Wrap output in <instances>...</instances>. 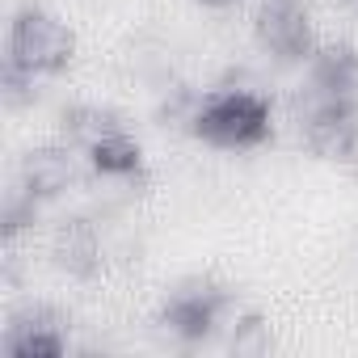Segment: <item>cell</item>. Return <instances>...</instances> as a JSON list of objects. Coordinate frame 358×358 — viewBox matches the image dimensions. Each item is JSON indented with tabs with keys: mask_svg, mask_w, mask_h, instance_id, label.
I'll use <instances>...</instances> for the list:
<instances>
[{
	"mask_svg": "<svg viewBox=\"0 0 358 358\" xmlns=\"http://www.w3.org/2000/svg\"><path fill=\"white\" fill-rule=\"evenodd\" d=\"M308 85L324 93H358V51L350 43H324L308 59Z\"/></svg>",
	"mask_w": 358,
	"mask_h": 358,
	"instance_id": "obj_10",
	"label": "cell"
},
{
	"mask_svg": "<svg viewBox=\"0 0 358 358\" xmlns=\"http://www.w3.org/2000/svg\"><path fill=\"white\" fill-rule=\"evenodd\" d=\"M72 182H76V156H72V143H47V148H30V152L22 156L17 186H22L26 194H34L38 203L59 199Z\"/></svg>",
	"mask_w": 358,
	"mask_h": 358,
	"instance_id": "obj_7",
	"label": "cell"
},
{
	"mask_svg": "<svg viewBox=\"0 0 358 358\" xmlns=\"http://www.w3.org/2000/svg\"><path fill=\"white\" fill-rule=\"evenodd\" d=\"M199 5H207V9H232V5H241V0H199Z\"/></svg>",
	"mask_w": 358,
	"mask_h": 358,
	"instance_id": "obj_13",
	"label": "cell"
},
{
	"mask_svg": "<svg viewBox=\"0 0 358 358\" xmlns=\"http://www.w3.org/2000/svg\"><path fill=\"white\" fill-rule=\"evenodd\" d=\"M0 350L9 358H59L68 354V316L47 303H30L9 320Z\"/></svg>",
	"mask_w": 358,
	"mask_h": 358,
	"instance_id": "obj_6",
	"label": "cell"
},
{
	"mask_svg": "<svg viewBox=\"0 0 358 358\" xmlns=\"http://www.w3.org/2000/svg\"><path fill=\"white\" fill-rule=\"evenodd\" d=\"M228 345H232V354L257 358V354L270 350V324H266L257 312H236V316L228 320Z\"/></svg>",
	"mask_w": 358,
	"mask_h": 358,
	"instance_id": "obj_12",
	"label": "cell"
},
{
	"mask_svg": "<svg viewBox=\"0 0 358 358\" xmlns=\"http://www.w3.org/2000/svg\"><path fill=\"white\" fill-rule=\"evenodd\" d=\"M72 55H76V34L43 5H26L9 22V38H5V72H0L5 101L9 106L30 101L34 85L59 76L72 64Z\"/></svg>",
	"mask_w": 358,
	"mask_h": 358,
	"instance_id": "obj_1",
	"label": "cell"
},
{
	"mask_svg": "<svg viewBox=\"0 0 358 358\" xmlns=\"http://www.w3.org/2000/svg\"><path fill=\"white\" fill-rule=\"evenodd\" d=\"M354 5H358V0H354Z\"/></svg>",
	"mask_w": 358,
	"mask_h": 358,
	"instance_id": "obj_14",
	"label": "cell"
},
{
	"mask_svg": "<svg viewBox=\"0 0 358 358\" xmlns=\"http://www.w3.org/2000/svg\"><path fill=\"white\" fill-rule=\"evenodd\" d=\"M64 143H72L76 152H85L93 139H101L110 127H118L122 118L114 110H101V106H68L64 110Z\"/></svg>",
	"mask_w": 358,
	"mask_h": 358,
	"instance_id": "obj_11",
	"label": "cell"
},
{
	"mask_svg": "<svg viewBox=\"0 0 358 358\" xmlns=\"http://www.w3.org/2000/svg\"><path fill=\"white\" fill-rule=\"evenodd\" d=\"M51 249H55V262L72 278H93L106 266V241H101L97 224H89V220H64Z\"/></svg>",
	"mask_w": 358,
	"mask_h": 358,
	"instance_id": "obj_9",
	"label": "cell"
},
{
	"mask_svg": "<svg viewBox=\"0 0 358 358\" xmlns=\"http://www.w3.org/2000/svg\"><path fill=\"white\" fill-rule=\"evenodd\" d=\"M299 135L316 156L345 164L358 152V93H324L308 85L299 93Z\"/></svg>",
	"mask_w": 358,
	"mask_h": 358,
	"instance_id": "obj_4",
	"label": "cell"
},
{
	"mask_svg": "<svg viewBox=\"0 0 358 358\" xmlns=\"http://www.w3.org/2000/svg\"><path fill=\"white\" fill-rule=\"evenodd\" d=\"M236 316V295L215 282V278H182L160 303V324L182 341V345H203L211 341L228 320Z\"/></svg>",
	"mask_w": 358,
	"mask_h": 358,
	"instance_id": "obj_3",
	"label": "cell"
},
{
	"mask_svg": "<svg viewBox=\"0 0 358 358\" xmlns=\"http://www.w3.org/2000/svg\"><path fill=\"white\" fill-rule=\"evenodd\" d=\"M253 38L278 64H308L312 51L320 47L303 0H262L253 17Z\"/></svg>",
	"mask_w": 358,
	"mask_h": 358,
	"instance_id": "obj_5",
	"label": "cell"
},
{
	"mask_svg": "<svg viewBox=\"0 0 358 358\" xmlns=\"http://www.w3.org/2000/svg\"><path fill=\"white\" fill-rule=\"evenodd\" d=\"M186 131L211 148H224V152H249V148H262L274 131V110L262 93L253 89H241V85H228V89H211V93H199L190 118H186Z\"/></svg>",
	"mask_w": 358,
	"mask_h": 358,
	"instance_id": "obj_2",
	"label": "cell"
},
{
	"mask_svg": "<svg viewBox=\"0 0 358 358\" xmlns=\"http://www.w3.org/2000/svg\"><path fill=\"white\" fill-rule=\"evenodd\" d=\"M85 160H89V169L101 177V182H122V186H135V182H143V148H139V139L127 131V122H118V127H110L101 139H93L89 148H85Z\"/></svg>",
	"mask_w": 358,
	"mask_h": 358,
	"instance_id": "obj_8",
	"label": "cell"
}]
</instances>
